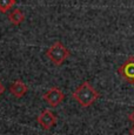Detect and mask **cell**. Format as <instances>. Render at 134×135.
I'll return each instance as SVG.
<instances>
[{"mask_svg": "<svg viewBox=\"0 0 134 135\" xmlns=\"http://www.w3.org/2000/svg\"><path fill=\"white\" fill-rule=\"evenodd\" d=\"M73 99L82 107H89L99 99L100 93L89 84L88 81H85L72 93Z\"/></svg>", "mask_w": 134, "mask_h": 135, "instance_id": "1", "label": "cell"}, {"mask_svg": "<svg viewBox=\"0 0 134 135\" xmlns=\"http://www.w3.org/2000/svg\"><path fill=\"white\" fill-rule=\"evenodd\" d=\"M46 55L52 61L53 65H55V66H61V65L69 58L71 52H69L68 48L63 45V42L55 41V42H53L52 45H51V47L46 51Z\"/></svg>", "mask_w": 134, "mask_h": 135, "instance_id": "2", "label": "cell"}, {"mask_svg": "<svg viewBox=\"0 0 134 135\" xmlns=\"http://www.w3.org/2000/svg\"><path fill=\"white\" fill-rule=\"evenodd\" d=\"M118 74L123 81L134 85V56L131 55L120 65L117 69Z\"/></svg>", "mask_w": 134, "mask_h": 135, "instance_id": "3", "label": "cell"}, {"mask_svg": "<svg viewBox=\"0 0 134 135\" xmlns=\"http://www.w3.org/2000/svg\"><path fill=\"white\" fill-rule=\"evenodd\" d=\"M42 99L51 106V107H56L60 105L65 99V94L64 92L58 87H52L42 95Z\"/></svg>", "mask_w": 134, "mask_h": 135, "instance_id": "4", "label": "cell"}, {"mask_svg": "<svg viewBox=\"0 0 134 135\" xmlns=\"http://www.w3.org/2000/svg\"><path fill=\"white\" fill-rule=\"evenodd\" d=\"M37 121L44 129H46V131H50L52 127H54L56 124L55 115H54L50 109H45V110L41 112L39 114V116L37 118Z\"/></svg>", "mask_w": 134, "mask_h": 135, "instance_id": "5", "label": "cell"}, {"mask_svg": "<svg viewBox=\"0 0 134 135\" xmlns=\"http://www.w3.org/2000/svg\"><path fill=\"white\" fill-rule=\"evenodd\" d=\"M9 92L14 95L15 98H22L28 92V87L26 84H24L20 80H15L13 84L9 86Z\"/></svg>", "mask_w": 134, "mask_h": 135, "instance_id": "6", "label": "cell"}, {"mask_svg": "<svg viewBox=\"0 0 134 135\" xmlns=\"http://www.w3.org/2000/svg\"><path fill=\"white\" fill-rule=\"evenodd\" d=\"M8 20L11 21L12 25L19 26L20 24H22V21L25 20V14L20 11L19 8H14L13 11L8 14Z\"/></svg>", "mask_w": 134, "mask_h": 135, "instance_id": "7", "label": "cell"}, {"mask_svg": "<svg viewBox=\"0 0 134 135\" xmlns=\"http://www.w3.org/2000/svg\"><path fill=\"white\" fill-rule=\"evenodd\" d=\"M15 5V0H0V12L6 13Z\"/></svg>", "mask_w": 134, "mask_h": 135, "instance_id": "8", "label": "cell"}, {"mask_svg": "<svg viewBox=\"0 0 134 135\" xmlns=\"http://www.w3.org/2000/svg\"><path fill=\"white\" fill-rule=\"evenodd\" d=\"M128 120H130L131 122H132V123L134 124V110H133L132 113L130 114V115H128Z\"/></svg>", "mask_w": 134, "mask_h": 135, "instance_id": "9", "label": "cell"}, {"mask_svg": "<svg viewBox=\"0 0 134 135\" xmlns=\"http://www.w3.org/2000/svg\"><path fill=\"white\" fill-rule=\"evenodd\" d=\"M4 90H5V87H4V85H2L1 82H0V95H1L2 93H4Z\"/></svg>", "mask_w": 134, "mask_h": 135, "instance_id": "10", "label": "cell"}, {"mask_svg": "<svg viewBox=\"0 0 134 135\" xmlns=\"http://www.w3.org/2000/svg\"><path fill=\"white\" fill-rule=\"evenodd\" d=\"M130 134H131V135H134V124H133L132 128L130 129Z\"/></svg>", "mask_w": 134, "mask_h": 135, "instance_id": "11", "label": "cell"}]
</instances>
